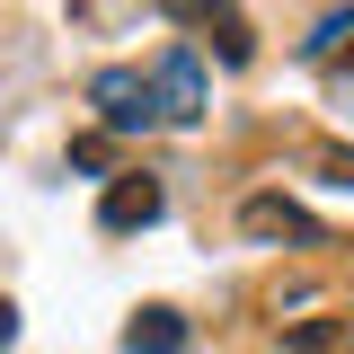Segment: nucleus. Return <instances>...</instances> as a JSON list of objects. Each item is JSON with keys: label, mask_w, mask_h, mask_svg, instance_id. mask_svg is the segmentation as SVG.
Segmentation results:
<instances>
[{"label": "nucleus", "mask_w": 354, "mask_h": 354, "mask_svg": "<svg viewBox=\"0 0 354 354\" xmlns=\"http://www.w3.org/2000/svg\"><path fill=\"white\" fill-rule=\"evenodd\" d=\"M151 106L169 115V124H204L213 115V80H204V62H195V44H169L160 62H151Z\"/></svg>", "instance_id": "nucleus-1"}, {"label": "nucleus", "mask_w": 354, "mask_h": 354, "mask_svg": "<svg viewBox=\"0 0 354 354\" xmlns=\"http://www.w3.org/2000/svg\"><path fill=\"white\" fill-rule=\"evenodd\" d=\"M88 106L106 115V133H151V124H160V106H151V88H142V71H124V62L88 80Z\"/></svg>", "instance_id": "nucleus-2"}, {"label": "nucleus", "mask_w": 354, "mask_h": 354, "mask_svg": "<svg viewBox=\"0 0 354 354\" xmlns=\"http://www.w3.org/2000/svg\"><path fill=\"white\" fill-rule=\"evenodd\" d=\"M160 204H169V195H160V177H115V186H106V204H97V221H106V230H151Z\"/></svg>", "instance_id": "nucleus-3"}, {"label": "nucleus", "mask_w": 354, "mask_h": 354, "mask_svg": "<svg viewBox=\"0 0 354 354\" xmlns=\"http://www.w3.org/2000/svg\"><path fill=\"white\" fill-rule=\"evenodd\" d=\"M239 221H248L257 239H310V248H328V239H319V221H310L301 204H283V195H248V204H239Z\"/></svg>", "instance_id": "nucleus-4"}, {"label": "nucleus", "mask_w": 354, "mask_h": 354, "mask_svg": "<svg viewBox=\"0 0 354 354\" xmlns=\"http://www.w3.org/2000/svg\"><path fill=\"white\" fill-rule=\"evenodd\" d=\"M124 354H186V319H177V310H133Z\"/></svg>", "instance_id": "nucleus-5"}, {"label": "nucleus", "mask_w": 354, "mask_h": 354, "mask_svg": "<svg viewBox=\"0 0 354 354\" xmlns=\"http://www.w3.org/2000/svg\"><path fill=\"white\" fill-rule=\"evenodd\" d=\"M213 44H221V62H248V53H257V36H248L239 9H221V18H213Z\"/></svg>", "instance_id": "nucleus-6"}, {"label": "nucleus", "mask_w": 354, "mask_h": 354, "mask_svg": "<svg viewBox=\"0 0 354 354\" xmlns=\"http://www.w3.org/2000/svg\"><path fill=\"white\" fill-rule=\"evenodd\" d=\"M354 36V9H328V18H319V27H310V36H301V53H310V62H319V53H337V44H346Z\"/></svg>", "instance_id": "nucleus-7"}, {"label": "nucleus", "mask_w": 354, "mask_h": 354, "mask_svg": "<svg viewBox=\"0 0 354 354\" xmlns=\"http://www.w3.org/2000/svg\"><path fill=\"white\" fill-rule=\"evenodd\" d=\"M337 337H346V319H310V328H292L283 346H292V354H328Z\"/></svg>", "instance_id": "nucleus-8"}, {"label": "nucleus", "mask_w": 354, "mask_h": 354, "mask_svg": "<svg viewBox=\"0 0 354 354\" xmlns=\"http://www.w3.org/2000/svg\"><path fill=\"white\" fill-rule=\"evenodd\" d=\"M106 160H115V151H106V133H80V142H71V169H88V177H97Z\"/></svg>", "instance_id": "nucleus-9"}, {"label": "nucleus", "mask_w": 354, "mask_h": 354, "mask_svg": "<svg viewBox=\"0 0 354 354\" xmlns=\"http://www.w3.org/2000/svg\"><path fill=\"white\" fill-rule=\"evenodd\" d=\"M319 169H328V186H354V151H319Z\"/></svg>", "instance_id": "nucleus-10"}, {"label": "nucleus", "mask_w": 354, "mask_h": 354, "mask_svg": "<svg viewBox=\"0 0 354 354\" xmlns=\"http://www.w3.org/2000/svg\"><path fill=\"white\" fill-rule=\"evenodd\" d=\"M9 346H18V310L0 301V354H9Z\"/></svg>", "instance_id": "nucleus-11"}]
</instances>
